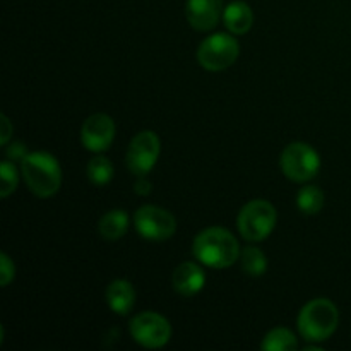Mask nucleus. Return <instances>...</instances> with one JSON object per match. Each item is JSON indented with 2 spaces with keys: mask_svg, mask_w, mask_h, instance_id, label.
I'll return each instance as SVG.
<instances>
[{
  "mask_svg": "<svg viewBox=\"0 0 351 351\" xmlns=\"http://www.w3.org/2000/svg\"><path fill=\"white\" fill-rule=\"evenodd\" d=\"M261 348L264 351H293L298 348V341L293 332L285 328H278L267 332Z\"/></svg>",
  "mask_w": 351,
  "mask_h": 351,
  "instance_id": "16",
  "label": "nucleus"
},
{
  "mask_svg": "<svg viewBox=\"0 0 351 351\" xmlns=\"http://www.w3.org/2000/svg\"><path fill=\"white\" fill-rule=\"evenodd\" d=\"M5 153H7V160L14 161V163H16V161H23L24 158L29 154L23 143H12L9 147H7Z\"/></svg>",
  "mask_w": 351,
  "mask_h": 351,
  "instance_id": "22",
  "label": "nucleus"
},
{
  "mask_svg": "<svg viewBox=\"0 0 351 351\" xmlns=\"http://www.w3.org/2000/svg\"><path fill=\"white\" fill-rule=\"evenodd\" d=\"M134 191H136L139 195L151 194V182H147L144 177H139V180L134 184Z\"/></svg>",
  "mask_w": 351,
  "mask_h": 351,
  "instance_id": "23",
  "label": "nucleus"
},
{
  "mask_svg": "<svg viewBox=\"0 0 351 351\" xmlns=\"http://www.w3.org/2000/svg\"><path fill=\"white\" fill-rule=\"evenodd\" d=\"M322 206H324V194H322V191L319 187H315V185H307V187H302L300 191H298L297 208L300 209L304 215H317L322 209Z\"/></svg>",
  "mask_w": 351,
  "mask_h": 351,
  "instance_id": "17",
  "label": "nucleus"
},
{
  "mask_svg": "<svg viewBox=\"0 0 351 351\" xmlns=\"http://www.w3.org/2000/svg\"><path fill=\"white\" fill-rule=\"evenodd\" d=\"M130 335L144 348L156 350L170 341L171 326L156 312H143L130 321Z\"/></svg>",
  "mask_w": 351,
  "mask_h": 351,
  "instance_id": "8",
  "label": "nucleus"
},
{
  "mask_svg": "<svg viewBox=\"0 0 351 351\" xmlns=\"http://www.w3.org/2000/svg\"><path fill=\"white\" fill-rule=\"evenodd\" d=\"M0 259H2V266H0L2 281H0V285H2V287H7V285L12 281L14 274H16V267H14V263L9 259V256H7L5 252L0 254Z\"/></svg>",
  "mask_w": 351,
  "mask_h": 351,
  "instance_id": "21",
  "label": "nucleus"
},
{
  "mask_svg": "<svg viewBox=\"0 0 351 351\" xmlns=\"http://www.w3.org/2000/svg\"><path fill=\"white\" fill-rule=\"evenodd\" d=\"M240 263H242L243 273H247L249 276H263L267 271V259L264 256V252L257 247H247L240 254Z\"/></svg>",
  "mask_w": 351,
  "mask_h": 351,
  "instance_id": "18",
  "label": "nucleus"
},
{
  "mask_svg": "<svg viewBox=\"0 0 351 351\" xmlns=\"http://www.w3.org/2000/svg\"><path fill=\"white\" fill-rule=\"evenodd\" d=\"M10 132H12V127H10L9 119H7L5 115H2V136H0V141H2V144L9 143Z\"/></svg>",
  "mask_w": 351,
  "mask_h": 351,
  "instance_id": "24",
  "label": "nucleus"
},
{
  "mask_svg": "<svg viewBox=\"0 0 351 351\" xmlns=\"http://www.w3.org/2000/svg\"><path fill=\"white\" fill-rule=\"evenodd\" d=\"M195 259L211 269L230 267L240 257V247L235 237L221 226H211L199 233L192 245Z\"/></svg>",
  "mask_w": 351,
  "mask_h": 351,
  "instance_id": "1",
  "label": "nucleus"
},
{
  "mask_svg": "<svg viewBox=\"0 0 351 351\" xmlns=\"http://www.w3.org/2000/svg\"><path fill=\"white\" fill-rule=\"evenodd\" d=\"M129 228V215L122 209H113V211L105 213L98 223V230L105 240H119L122 239Z\"/></svg>",
  "mask_w": 351,
  "mask_h": 351,
  "instance_id": "15",
  "label": "nucleus"
},
{
  "mask_svg": "<svg viewBox=\"0 0 351 351\" xmlns=\"http://www.w3.org/2000/svg\"><path fill=\"white\" fill-rule=\"evenodd\" d=\"M339 314L332 302L326 298H315L308 302L298 314V331L305 341L322 343L332 336L338 328Z\"/></svg>",
  "mask_w": 351,
  "mask_h": 351,
  "instance_id": "3",
  "label": "nucleus"
},
{
  "mask_svg": "<svg viewBox=\"0 0 351 351\" xmlns=\"http://www.w3.org/2000/svg\"><path fill=\"white\" fill-rule=\"evenodd\" d=\"M281 170L293 182H307L319 173L321 158L317 151L305 143H293L281 154Z\"/></svg>",
  "mask_w": 351,
  "mask_h": 351,
  "instance_id": "6",
  "label": "nucleus"
},
{
  "mask_svg": "<svg viewBox=\"0 0 351 351\" xmlns=\"http://www.w3.org/2000/svg\"><path fill=\"white\" fill-rule=\"evenodd\" d=\"M240 53V45L232 34L216 33L206 38L197 50V60L206 71H225L235 64Z\"/></svg>",
  "mask_w": 351,
  "mask_h": 351,
  "instance_id": "5",
  "label": "nucleus"
},
{
  "mask_svg": "<svg viewBox=\"0 0 351 351\" xmlns=\"http://www.w3.org/2000/svg\"><path fill=\"white\" fill-rule=\"evenodd\" d=\"M134 225L143 239L163 242L175 233L177 219L167 209H161L158 206H143L134 215Z\"/></svg>",
  "mask_w": 351,
  "mask_h": 351,
  "instance_id": "7",
  "label": "nucleus"
},
{
  "mask_svg": "<svg viewBox=\"0 0 351 351\" xmlns=\"http://www.w3.org/2000/svg\"><path fill=\"white\" fill-rule=\"evenodd\" d=\"M21 171L29 191L38 197H51L60 189V165L50 153H29L21 161Z\"/></svg>",
  "mask_w": 351,
  "mask_h": 351,
  "instance_id": "2",
  "label": "nucleus"
},
{
  "mask_svg": "<svg viewBox=\"0 0 351 351\" xmlns=\"http://www.w3.org/2000/svg\"><path fill=\"white\" fill-rule=\"evenodd\" d=\"M106 304L115 314L127 315L136 304V290L127 280H115L106 288Z\"/></svg>",
  "mask_w": 351,
  "mask_h": 351,
  "instance_id": "13",
  "label": "nucleus"
},
{
  "mask_svg": "<svg viewBox=\"0 0 351 351\" xmlns=\"http://www.w3.org/2000/svg\"><path fill=\"white\" fill-rule=\"evenodd\" d=\"M223 10V0H187L185 14L194 29L209 31L218 24Z\"/></svg>",
  "mask_w": 351,
  "mask_h": 351,
  "instance_id": "11",
  "label": "nucleus"
},
{
  "mask_svg": "<svg viewBox=\"0 0 351 351\" xmlns=\"http://www.w3.org/2000/svg\"><path fill=\"white\" fill-rule=\"evenodd\" d=\"M0 178H2V187H0V197H9L17 189V170L14 161L7 160L0 165Z\"/></svg>",
  "mask_w": 351,
  "mask_h": 351,
  "instance_id": "20",
  "label": "nucleus"
},
{
  "mask_svg": "<svg viewBox=\"0 0 351 351\" xmlns=\"http://www.w3.org/2000/svg\"><path fill=\"white\" fill-rule=\"evenodd\" d=\"M88 178L93 185H106L113 178V165L108 158L96 156L88 165Z\"/></svg>",
  "mask_w": 351,
  "mask_h": 351,
  "instance_id": "19",
  "label": "nucleus"
},
{
  "mask_svg": "<svg viewBox=\"0 0 351 351\" xmlns=\"http://www.w3.org/2000/svg\"><path fill=\"white\" fill-rule=\"evenodd\" d=\"M239 232L249 242H261L267 239L276 226V209L264 199L247 202L239 213Z\"/></svg>",
  "mask_w": 351,
  "mask_h": 351,
  "instance_id": "4",
  "label": "nucleus"
},
{
  "mask_svg": "<svg viewBox=\"0 0 351 351\" xmlns=\"http://www.w3.org/2000/svg\"><path fill=\"white\" fill-rule=\"evenodd\" d=\"M223 23L233 34H245L252 27L254 14L245 2H232L223 10Z\"/></svg>",
  "mask_w": 351,
  "mask_h": 351,
  "instance_id": "14",
  "label": "nucleus"
},
{
  "mask_svg": "<svg viewBox=\"0 0 351 351\" xmlns=\"http://www.w3.org/2000/svg\"><path fill=\"white\" fill-rule=\"evenodd\" d=\"M206 274L201 266L194 263H184L175 269L173 288L182 297H194L204 288Z\"/></svg>",
  "mask_w": 351,
  "mask_h": 351,
  "instance_id": "12",
  "label": "nucleus"
},
{
  "mask_svg": "<svg viewBox=\"0 0 351 351\" xmlns=\"http://www.w3.org/2000/svg\"><path fill=\"white\" fill-rule=\"evenodd\" d=\"M115 137V123L105 113H95L82 123L81 141L86 149L103 153L108 149Z\"/></svg>",
  "mask_w": 351,
  "mask_h": 351,
  "instance_id": "10",
  "label": "nucleus"
},
{
  "mask_svg": "<svg viewBox=\"0 0 351 351\" xmlns=\"http://www.w3.org/2000/svg\"><path fill=\"white\" fill-rule=\"evenodd\" d=\"M160 137L151 130L137 134L127 149V167L137 177H146L160 158Z\"/></svg>",
  "mask_w": 351,
  "mask_h": 351,
  "instance_id": "9",
  "label": "nucleus"
}]
</instances>
